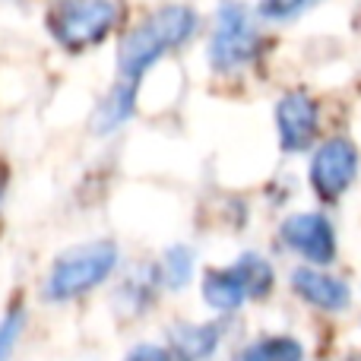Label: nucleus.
Here are the masks:
<instances>
[{
	"instance_id": "nucleus-3",
	"label": "nucleus",
	"mask_w": 361,
	"mask_h": 361,
	"mask_svg": "<svg viewBox=\"0 0 361 361\" xmlns=\"http://www.w3.org/2000/svg\"><path fill=\"white\" fill-rule=\"evenodd\" d=\"M273 288V267L257 254L238 257L235 267L203 276V298L216 311H235L247 298H263Z\"/></svg>"
},
{
	"instance_id": "nucleus-4",
	"label": "nucleus",
	"mask_w": 361,
	"mask_h": 361,
	"mask_svg": "<svg viewBox=\"0 0 361 361\" xmlns=\"http://www.w3.org/2000/svg\"><path fill=\"white\" fill-rule=\"evenodd\" d=\"M260 48V32L257 23L250 19L247 6L238 0H222L216 13V32L209 38V63L219 73H231V70L244 67Z\"/></svg>"
},
{
	"instance_id": "nucleus-12",
	"label": "nucleus",
	"mask_w": 361,
	"mask_h": 361,
	"mask_svg": "<svg viewBox=\"0 0 361 361\" xmlns=\"http://www.w3.org/2000/svg\"><path fill=\"white\" fill-rule=\"evenodd\" d=\"M301 358H305V349H301V343L292 336L257 339L241 355V361H301Z\"/></svg>"
},
{
	"instance_id": "nucleus-2",
	"label": "nucleus",
	"mask_w": 361,
	"mask_h": 361,
	"mask_svg": "<svg viewBox=\"0 0 361 361\" xmlns=\"http://www.w3.org/2000/svg\"><path fill=\"white\" fill-rule=\"evenodd\" d=\"M114 267H118V247L111 241L80 244V247L57 257L44 292L51 301H70L76 295H86L89 288L102 286Z\"/></svg>"
},
{
	"instance_id": "nucleus-7",
	"label": "nucleus",
	"mask_w": 361,
	"mask_h": 361,
	"mask_svg": "<svg viewBox=\"0 0 361 361\" xmlns=\"http://www.w3.org/2000/svg\"><path fill=\"white\" fill-rule=\"evenodd\" d=\"M282 241L311 263H333L336 257V231L320 212H298L282 222Z\"/></svg>"
},
{
	"instance_id": "nucleus-15",
	"label": "nucleus",
	"mask_w": 361,
	"mask_h": 361,
	"mask_svg": "<svg viewBox=\"0 0 361 361\" xmlns=\"http://www.w3.org/2000/svg\"><path fill=\"white\" fill-rule=\"evenodd\" d=\"M23 307H13L4 320H0V361H10L13 352H16V343L23 336Z\"/></svg>"
},
{
	"instance_id": "nucleus-13",
	"label": "nucleus",
	"mask_w": 361,
	"mask_h": 361,
	"mask_svg": "<svg viewBox=\"0 0 361 361\" xmlns=\"http://www.w3.org/2000/svg\"><path fill=\"white\" fill-rule=\"evenodd\" d=\"M190 273H193V254L187 247H171L169 254H165V282H169L171 288H180L190 282Z\"/></svg>"
},
{
	"instance_id": "nucleus-1",
	"label": "nucleus",
	"mask_w": 361,
	"mask_h": 361,
	"mask_svg": "<svg viewBox=\"0 0 361 361\" xmlns=\"http://www.w3.org/2000/svg\"><path fill=\"white\" fill-rule=\"evenodd\" d=\"M197 29V13L190 6H162L152 16H146L133 32H127V38L121 42L118 51V70L121 80L137 82L159 57H165L169 51H175L178 44H184Z\"/></svg>"
},
{
	"instance_id": "nucleus-14",
	"label": "nucleus",
	"mask_w": 361,
	"mask_h": 361,
	"mask_svg": "<svg viewBox=\"0 0 361 361\" xmlns=\"http://www.w3.org/2000/svg\"><path fill=\"white\" fill-rule=\"evenodd\" d=\"M317 0H260V16L273 19V23H288L298 19L301 13H307Z\"/></svg>"
},
{
	"instance_id": "nucleus-8",
	"label": "nucleus",
	"mask_w": 361,
	"mask_h": 361,
	"mask_svg": "<svg viewBox=\"0 0 361 361\" xmlns=\"http://www.w3.org/2000/svg\"><path fill=\"white\" fill-rule=\"evenodd\" d=\"M276 127L286 152H305L317 137V102L305 92H288L276 105Z\"/></svg>"
},
{
	"instance_id": "nucleus-11",
	"label": "nucleus",
	"mask_w": 361,
	"mask_h": 361,
	"mask_svg": "<svg viewBox=\"0 0 361 361\" xmlns=\"http://www.w3.org/2000/svg\"><path fill=\"white\" fill-rule=\"evenodd\" d=\"M133 92H137L133 82L121 80L118 86L105 95V102L99 105V111H95V118H92V130H99V133L118 130V127L124 124V121L130 118V111H133Z\"/></svg>"
},
{
	"instance_id": "nucleus-9",
	"label": "nucleus",
	"mask_w": 361,
	"mask_h": 361,
	"mask_svg": "<svg viewBox=\"0 0 361 361\" xmlns=\"http://www.w3.org/2000/svg\"><path fill=\"white\" fill-rule=\"evenodd\" d=\"M292 288L307 301V305L320 307V311H345L352 301V292L343 279L324 273V269H311V267L295 269Z\"/></svg>"
},
{
	"instance_id": "nucleus-16",
	"label": "nucleus",
	"mask_w": 361,
	"mask_h": 361,
	"mask_svg": "<svg viewBox=\"0 0 361 361\" xmlns=\"http://www.w3.org/2000/svg\"><path fill=\"white\" fill-rule=\"evenodd\" d=\"M124 361H171V355L162 345H137Z\"/></svg>"
},
{
	"instance_id": "nucleus-5",
	"label": "nucleus",
	"mask_w": 361,
	"mask_h": 361,
	"mask_svg": "<svg viewBox=\"0 0 361 361\" xmlns=\"http://www.w3.org/2000/svg\"><path fill=\"white\" fill-rule=\"evenodd\" d=\"M118 23L114 0H67L51 16V32L67 51H86L99 44Z\"/></svg>"
},
{
	"instance_id": "nucleus-6",
	"label": "nucleus",
	"mask_w": 361,
	"mask_h": 361,
	"mask_svg": "<svg viewBox=\"0 0 361 361\" xmlns=\"http://www.w3.org/2000/svg\"><path fill=\"white\" fill-rule=\"evenodd\" d=\"M358 175V149L345 137H333L314 152L311 159V184L320 200L333 203L352 187Z\"/></svg>"
},
{
	"instance_id": "nucleus-10",
	"label": "nucleus",
	"mask_w": 361,
	"mask_h": 361,
	"mask_svg": "<svg viewBox=\"0 0 361 361\" xmlns=\"http://www.w3.org/2000/svg\"><path fill=\"white\" fill-rule=\"evenodd\" d=\"M171 345H175L180 361H206L219 345V326L216 324H180L171 330Z\"/></svg>"
}]
</instances>
